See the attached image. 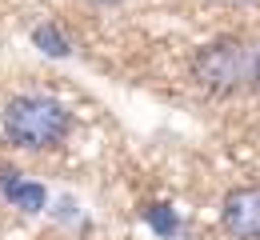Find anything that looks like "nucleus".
<instances>
[{
  "mask_svg": "<svg viewBox=\"0 0 260 240\" xmlns=\"http://www.w3.org/2000/svg\"><path fill=\"white\" fill-rule=\"evenodd\" d=\"M88 4H120V0H88Z\"/></svg>",
  "mask_w": 260,
  "mask_h": 240,
  "instance_id": "obj_5",
  "label": "nucleus"
},
{
  "mask_svg": "<svg viewBox=\"0 0 260 240\" xmlns=\"http://www.w3.org/2000/svg\"><path fill=\"white\" fill-rule=\"evenodd\" d=\"M4 136L12 140L16 148H56L64 144V136L72 132V112L52 96H16V100L4 104Z\"/></svg>",
  "mask_w": 260,
  "mask_h": 240,
  "instance_id": "obj_1",
  "label": "nucleus"
},
{
  "mask_svg": "<svg viewBox=\"0 0 260 240\" xmlns=\"http://www.w3.org/2000/svg\"><path fill=\"white\" fill-rule=\"evenodd\" d=\"M252 80H256V88H260V48H256V64H252Z\"/></svg>",
  "mask_w": 260,
  "mask_h": 240,
  "instance_id": "obj_4",
  "label": "nucleus"
},
{
  "mask_svg": "<svg viewBox=\"0 0 260 240\" xmlns=\"http://www.w3.org/2000/svg\"><path fill=\"white\" fill-rule=\"evenodd\" d=\"M220 220H224L228 236L236 240H260V188H232L220 204Z\"/></svg>",
  "mask_w": 260,
  "mask_h": 240,
  "instance_id": "obj_3",
  "label": "nucleus"
},
{
  "mask_svg": "<svg viewBox=\"0 0 260 240\" xmlns=\"http://www.w3.org/2000/svg\"><path fill=\"white\" fill-rule=\"evenodd\" d=\"M252 64H256V52L240 36H220V40H208L192 56V76L212 96H236L248 84H256Z\"/></svg>",
  "mask_w": 260,
  "mask_h": 240,
  "instance_id": "obj_2",
  "label": "nucleus"
}]
</instances>
